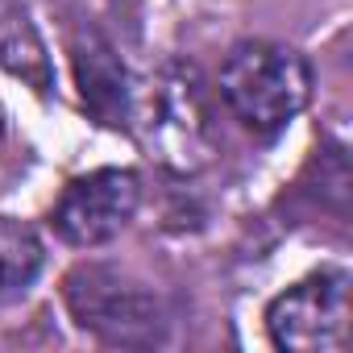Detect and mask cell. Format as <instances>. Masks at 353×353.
I'll use <instances>...</instances> for the list:
<instances>
[{"label":"cell","instance_id":"obj_7","mask_svg":"<svg viewBox=\"0 0 353 353\" xmlns=\"http://www.w3.org/2000/svg\"><path fill=\"white\" fill-rule=\"evenodd\" d=\"M0 71L26 79L34 92H50V83H54L46 42H42L38 26L30 21V13L17 9L13 0H0Z\"/></svg>","mask_w":353,"mask_h":353},{"label":"cell","instance_id":"obj_4","mask_svg":"<svg viewBox=\"0 0 353 353\" xmlns=\"http://www.w3.org/2000/svg\"><path fill=\"white\" fill-rule=\"evenodd\" d=\"M266 328L291 353H341L349 345V274L316 270L266 307Z\"/></svg>","mask_w":353,"mask_h":353},{"label":"cell","instance_id":"obj_6","mask_svg":"<svg viewBox=\"0 0 353 353\" xmlns=\"http://www.w3.org/2000/svg\"><path fill=\"white\" fill-rule=\"evenodd\" d=\"M71 63H75V83H79L83 108L100 125H112V129L129 125L133 121V88H129V75H125L117 50L96 30H83L71 46Z\"/></svg>","mask_w":353,"mask_h":353},{"label":"cell","instance_id":"obj_2","mask_svg":"<svg viewBox=\"0 0 353 353\" xmlns=\"http://www.w3.org/2000/svg\"><path fill=\"white\" fill-rule=\"evenodd\" d=\"M63 299L75 324L104 345H158L170 324L162 299L150 287L100 262L75 266L63 279Z\"/></svg>","mask_w":353,"mask_h":353},{"label":"cell","instance_id":"obj_3","mask_svg":"<svg viewBox=\"0 0 353 353\" xmlns=\"http://www.w3.org/2000/svg\"><path fill=\"white\" fill-rule=\"evenodd\" d=\"M133 117L145 121L150 150L174 166V170H200L212 158V112L208 92L192 67H166L150 92L145 104L133 108Z\"/></svg>","mask_w":353,"mask_h":353},{"label":"cell","instance_id":"obj_9","mask_svg":"<svg viewBox=\"0 0 353 353\" xmlns=\"http://www.w3.org/2000/svg\"><path fill=\"white\" fill-rule=\"evenodd\" d=\"M0 133H5V112H0Z\"/></svg>","mask_w":353,"mask_h":353},{"label":"cell","instance_id":"obj_1","mask_svg":"<svg viewBox=\"0 0 353 353\" xmlns=\"http://www.w3.org/2000/svg\"><path fill=\"white\" fill-rule=\"evenodd\" d=\"M221 100L258 137L283 133L312 96V71L299 50L279 42H237L221 67Z\"/></svg>","mask_w":353,"mask_h":353},{"label":"cell","instance_id":"obj_8","mask_svg":"<svg viewBox=\"0 0 353 353\" xmlns=\"http://www.w3.org/2000/svg\"><path fill=\"white\" fill-rule=\"evenodd\" d=\"M42 270V245L26 225H13L0 216V303L21 295L34 274Z\"/></svg>","mask_w":353,"mask_h":353},{"label":"cell","instance_id":"obj_5","mask_svg":"<svg viewBox=\"0 0 353 353\" xmlns=\"http://www.w3.org/2000/svg\"><path fill=\"white\" fill-rule=\"evenodd\" d=\"M141 204V179L133 170L121 166H104L92 174H79V179L67 183V192L59 196L54 212H50V229L79 250L104 245L112 241L137 212Z\"/></svg>","mask_w":353,"mask_h":353}]
</instances>
